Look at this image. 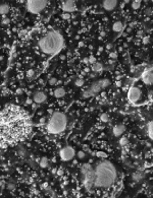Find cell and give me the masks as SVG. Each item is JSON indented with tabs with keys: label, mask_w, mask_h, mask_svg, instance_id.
Returning a JSON list of instances; mask_svg holds the SVG:
<instances>
[{
	"label": "cell",
	"mask_w": 153,
	"mask_h": 198,
	"mask_svg": "<svg viewBox=\"0 0 153 198\" xmlns=\"http://www.w3.org/2000/svg\"><path fill=\"white\" fill-rule=\"evenodd\" d=\"M84 46V42H80L79 43V47H83Z\"/></svg>",
	"instance_id": "f907efd6"
},
{
	"label": "cell",
	"mask_w": 153,
	"mask_h": 198,
	"mask_svg": "<svg viewBox=\"0 0 153 198\" xmlns=\"http://www.w3.org/2000/svg\"><path fill=\"white\" fill-rule=\"evenodd\" d=\"M61 17L63 19H70L72 16H71V13H68V12H63V14L61 15Z\"/></svg>",
	"instance_id": "836d02e7"
},
{
	"label": "cell",
	"mask_w": 153,
	"mask_h": 198,
	"mask_svg": "<svg viewBox=\"0 0 153 198\" xmlns=\"http://www.w3.org/2000/svg\"><path fill=\"white\" fill-rule=\"evenodd\" d=\"M117 5V0H103L102 6L106 11L113 10Z\"/></svg>",
	"instance_id": "8fae6325"
},
{
	"label": "cell",
	"mask_w": 153,
	"mask_h": 198,
	"mask_svg": "<svg viewBox=\"0 0 153 198\" xmlns=\"http://www.w3.org/2000/svg\"><path fill=\"white\" fill-rule=\"evenodd\" d=\"M100 120L104 123L108 122V120H109V115H108V114H102L101 117H100Z\"/></svg>",
	"instance_id": "4316f807"
},
{
	"label": "cell",
	"mask_w": 153,
	"mask_h": 198,
	"mask_svg": "<svg viewBox=\"0 0 153 198\" xmlns=\"http://www.w3.org/2000/svg\"><path fill=\"white\" fill-rule=\"evenodd\" d=\"M98 83H99L101 90H103V88H106L107 86L110 85V80L109 79H107V78H103V79H101V80L98 81Z\"/></svg>",
	"instance_id": "d6986e66"
},
{
	"label": "cell",
	"mask_w": 153,
	"mask_h": 198,
	"mask_svg": "<svg viewBox=\"0 0 153 198\" xmlns=\"http://www.w3.org/2000/svg\"><path fill=\"white\" fill-rule=\"evenodd\" d=\"M5 184H6V183H5V181H4V180H0V187H4V186H5Z\"/></svg>",
	"instance_id": "ab89813d"
},
{
	"label": "cell",
	"mask_w": 153,
	"mask_h": 198,
	"mask_svg": "<svg viewBox=\"0 0 153 198\" xmlns=\"http://www.w3.org/2000/svg\"><path fill=\"white\" fill-rule=\"evenodd\" d=\"M32 103H33L32 99H27V100H26V104H27V105H32Z\"/></svg>",
	"instance_id": "f35d334b"
},
{
	"label": "cell",
	"mask_w": 153,
	"mask_h": 198,
	"mask_svg": "<svg viewBox=\"0 0 153 198\" xmlns=\"http://www.w3.org/2000/svg\"><path fill=\"white\" fill-rule=\"evenodd\" d=\"M106 48H107V50H110V49L112 48V45H111V44H108V45L106 46Z\"/></svg>",
	"instance_id": "7dc6e473"
},
{
	"label": "cell",
	"mask_w": 153,
	"mask_h": 198,
	"mask_svg": "<svg viewBox=\"0 0 153 198\" xmlns=\"http://www.w3.org/2000/svg\"><path fill=\"white\" fill-rule=\"evenodd\" d=\"M141 98V91L139 87L132 86L128 92V99L132 103H137Z\"/></svg>",
	"instance_id": "ba28073f"
},
{
	"label": "cell",
	"mask_w": 153,
	"mask_h": 198,
	"mask_svg": "<svg viewBox=\"0 0 153 198\" xmlns=\"http://www.w3.org/2000/svg\"><path fill=\"white\" fill-rule=\"evenodd\" d=\"M67 126V118L61 112H54L47 124V131L50 134H59L65 130Z\"/></svg>",
	"instance_id": "277c9868"
},
{
	"label": "cell",
	"mask_w": 153,
	"mask_h": 198,
	"mask_svg": "<svg viewBox=\"0 0 153 198\" xmlns=\"http://www.w3.org/2000/svg\"><path fill=\"white\" fill-rule=\"evenodd\" d=\"M32 131L28 115L16 106L0 113V145L23 141Z\"/></svg>",
	"instance_id": "6da1fadb"
},
{
	"label": "cell",
	"mask_w": 153,
	"mask_h": 198,
	"mask_svg": "<svg viewBox=\"0 0 153 198\" xmlns=\"http://www.w3.org/2000/svg\"><path fill=\"white\" fill-rule=\"evenodd\" d=\"M52 173H53V174H55V173H56V169H53V170H52Z\"/></svg>",
	"instance_id": "9f6ffc18"
},
{
	"label": "cell",
	"mask_w": 153,
	"mask_h": 198,
	"mask_svg": "<svg viewBox=\"0 0 153 198\" xmlns=\"http://www.w3.org/2000/svg\"><path fill=\"white\" fill-rule=\"evenodd\" d=\"M54 96L56 98H62L65 96V90L63 87H57L56 90H54Z\"/></svg>",
	"instance_id": "e0dca14e"
},
{
	"label": "cell",
	"mask_w": 153,
	"mask_h": 198,
	"mask_svg": "<svg viewBox=\"0 0 153 198\" xmlns=\"http://www.w3.org/2000/svg\"><path fill=\"white\" fill-rule=\"evenodd\" d=\"M96 156H98V157H102V158H105L106 156H107V155L105 152H102V151H98L97 153H96Z\"/></svg>",
	"instance_id": "1f68e13d"
},
{
	"label": "cell",
	"mask_w": 153,
	"mask_h": 198,
	"mask_svg": "<svg viewBox=\"0 0 153 198\" xmlns=\"http://www.w3.org/2000/svg\"><path fill=\"white\" fill-rule=\"evenodd\" d=\"M102 51H103V48H102V47H100V48H99V51H98V53H101Z\"/></svg>",
	"instance_id": "db71d44e"
},
{
	"label": "cell",
	"mask_w": 153,
	"mask_h": 198,
	"mask_svg": "<svg viewBox=\"0 0 153 198\" xmlns=\"http://www.w3.org/2000/svg\"><path fill=\"white\" fill-rule=\"evenodd\" d=\"M92 70L94 72H101L103 70V64L100 62H95L92 64Z\"/></svg>",
	"instance_id": "ac0fdd59"
},
{
	"label": "cell",
	"mask_w": 153,
	"mask_h": 198,
	"mask_svg": "<svg viewBox=\"0 0 153 198\" xmlns=\"http://www.w3.org/2000/svg\"><path fill=\"white\" fill-rule=\"evenodd\" d=\"M151 13H152V10H151V8H148L147 10H146V14H147V15H150Z\"/></svg>",
	"instance_id": "b9f144b4"
},
{
	"label": "cell",
	"mask_w": 153,
	"mask_h": 198,
	"mask_svg": "<svg viewBox=\"0 0 153 198\" xmlns=\"http://www.w3.org/2000/svg\"><path fill=\"white\" fill-rule=\"evenodd\" d=\"M142 43H143V45H148V44L150 43V38L149 37H144L142 40Z\"/></svg>",
	"instance_id": "4dcf8cb0"
},
{
	"label": "cell",
	"mask_w": 153,
	"mask_h": 198,
	"mask_svg": "<svg viewBox=\"0 0 153 198\" xmlns=\"http://www.w3.org/2000/svg\"><path fill=\"white\" fill-rule=\"evenodd\" d=\"M88 59H89V62L92 63V64L96 62V58H95V57H93V56H91L90 58H88Z\"/></svg>",
	"instance_id": "74e56055"
},
{
	"label": "cell",
	"mask_w": 153,
	"mask_h": 198,
	"mask_svg": "<svg viewBox=\"0 0 153 198\" xmlns=\"http://www.w3.org/2000/svg\"><path fill=\"white\" fill-rule=\"evenodd\" d=\"M57 175L62 176V175H63V170H62V169H59V170L57 171Z\"/></svg>",
	"instance_id": "60d3db41"
},
{
	"label": "cell",
	"mask_w": 153,
	"mask_h": 198,
	"mask_svg": "<svg viewBox=\"0 0 153 198\" xmlns=\"http://www.w3.org/2000/svg\"><path fill=\"white\" fill-rule=\"evenodd\" d=\"M125 131H126V127L122 124H117V125H115L114 127H113V129H112L113 135H114L115 137L121 136L125 133Z\"/></svg>",
	"instance_id": "4fadbf2b"
},
{
	"label": "cell",
	"mask_w": 153,
	"mask_h": 198,
	"mask_svg": "<svg viewBox=\"0 0 153 198\" xmlns=\"http://www.w3.org/2000/svg\"><path fill=\"white\" fill-rule=\"evenodd\" d=\"M62 10L64 12H73L77 10V6L75 3V0H64L62 3Z\"/></svg>",
	"instance_id": "9c48e42d"
},
{
	"label": "cell",
	"mask_w": 153,
	"mask_h": 198,
	"mask_svg": "<svg viewBox=\"0 0 153 198\" xmlns=\"http://www.w3.org/2000/svg\"><path fill=\"white\" fill-rule=\"evenodd\" d=\"M132 178H133V180H134L135 182H139L140 180H142L143 178H144V174L139 173V172H136V173H134V174L132 175Z\"/></svg>",
	"instance_id": "44dd1931"
},
{
	"label": "cell",
	"mask_w": 153,
	"mask_h": 198,
	"mask_svg": "<svg viewBox=\"0 0 153 198\" xmlns=\"http://www.w3.org/2000/svg\"><path fill=\"white\" fill-rule=\"evenodd\" d=\"M42 188H44V189H46V188H48V183H44V184L42 185Z\"/></svg>",
	"instance_id": "bcb514c9"
},
{
	"label": "cell",
	"mask_w": 153,
	"mask_h": 198,
	"mask_svg": "<svg viewBox=\"0 0 153 198\" xmlns=\"http://www.w3.org/2000/svg\"><path fill=\"white\" fill-rule=\"evenodd\" d=\"M89 91L91 92L92 96H96L97 93H99L100 91H101V87H100V85H99V83H98V81L93 82L92 85H91V87L89 88Z\"/></svg>",
	"instance_id": "5bb4252c"
},
{
	"label": "cell",
	"mask_w": 153,
	"mask_h": 198,
	"mask_svg": "<svg viewBox=\"0 0 153 198\" xmlns=\"http://www.w3.org/2000/svg\"><path fill=\"white\" fill-rule=\"evenodd\" d=\"M82 97H83L84 99L91 98V97H92V93H91V92L89 91V90H87V91H84V92H82Z\"/></svg>",
	"instance_id": "484cf974"
},
{
	"label": "cell",
	"mask_w": 153,
	"mask_h": 198,
	"mask_svg": "<svg viewBox=\"0 0 153 198\" xmlns=\"http://www.w3.org/2000/svg\"><path fill=\"white\" fill-rule=\"evenodd\" d=\"M141 7V1L140 0H134V1L132 2V8L134 9V10H138Z\"/></svg>",
	"instance_id": "603a6c76"
},
{
	"label": "cell",
	"mask_w": 153,
	"mask_h": 198,
	"mask_svg": "<svg viewBox=\"0 0 153 198\" xmlns=\"http://www.w3.org/2000/svg\"><path fill=\"white\" fill-rule=\"evenodd\" d=\"M75 85H76V86H79V87L83 86V85H84V79H82V78H78L77 80L75 81Z\"/></svg>",
	"instance_id": "83f0119b"
},
{
	"label": "cell",
	"mask_w": 153,
	"mask_h": 198,
	"mask_svg": "<svg viewBox=\"0 0 153 198\" xmlns=\"http://www.w3.org/2000/svg\"><path fill=\"white\" fill-rule=\"evenodd\" d=\"M105 95H106L105 92H102V93H101V96H102V97H105Z\"/></svg>",
	"instance_id": "680465c9"
},
{
	"label": "cell",
	"mask_w": 153,
	"mask_h": 198,
	"mask_svg": "<svg viewBox=\"0 0 153 198\" xmlns=\"http://www.w3.org/2000/svg\"><path fill=\"white\" fill-rule=\"evenodd\" d=\"M34 101H35V103L37 104H42L44 102H46L47 100V96L45 92H36L35 93H34Z\"/></svg>",
	"instance_id": "7c38bea8"
},
{
	"label": "cell",
	"mask_w": 153,
	"mask_h": 198,
	"mask_svg": "<svg viewBox=\"0 0 153 198\" xmlns=\"http://www.w3.org/2000/svg\"><path fill=\"white\" fill-rule=\"evenodd\" d=\"M83 62H84V63H88V62H89V59H88V58H84Z\"/></svg>",
	"instance_id": "681fc988"
},
{
	"label": "cell",
	"mask_w": 153,
	"mask_h": 198,
	"mask_svg": "<svg viewBox=\"0 0 153 198\" xmlns=\"http://www.w3.org/2000/svg\"><path fill=\"white\" fill-rule=\"evenodd\" d=\"M120 144L121 146H126L129 144V139H128L127 137H121V139H120Z\"/></svg>",
	"instance_id": "d4e9b609"
},
{
	"label": "cell",
	"mask_w": 153,
	"mask_h": 198,
	"mask_svg": "<svg viewBox=\"0 0 153 198\" xmlns=\"http://www.w3.org/2000/svg\"><path fill=\"white\" fill-rule=\"evenodd\" d=\"M142 34H143V32H139V33H138V36H139V37L141 36V37H142Z\"/></svg>",
	"instance_id": "11a10c76"
},
{
	"label": "cell",
	"mask_w": 153,
	"mask_h": 198,
	"mask_svg": "<svg viewBox=\"0 0 153 198\" xmlns=\"http://www.w3.org/2000/svg\"><path fill=\"white\" fill-rule=\"evenodd\" d=\"M122 28H124V26H122V22L120 21H115L114 23H113V26H112L113 32H115V33H120V32H121V31H122Z\"/></svg>",
	"instance_id": "9a60e30c"
},
{
	"label": "cell",
	"mask_w": 153,
	"mask_h": 198,
	"mask_svg": "<svg viewBox=\"0 0 153 198\" xmlns=\"http://www.w3.org/2000/svg\"><path fill=\"white\" fill-rule=\"evenodd\" d=\"M77 156H78V157L80 158V160H83V158L86 156V153H85V151H83V150H80V151H78Z\"/></svg>",
	"instance_id": "f546056e"
},
{
	"label": "cell",
	"mask_w": 153,
	"mask_h": 198,
	"mask_svg": "<svg viewBox=\"0 0 153 198\" xmlns=\"http://www.w3.org/2000/svg\"><path fill=\"white\" fill-rule=\"evenodd\" d=\"M6 187H7V189H8V190H13L14 188H16V184H14L13 182L10 181V182H8L7 184H6Z\"/></svg>",
	"instance_id": "f1b7e54d"
},
{
	"label": "cell",
	"mask_w": 153,
	"mask_h": 198,
	"mask_svg": "<svg viewBox=\"0 0 153 198\" xmlns=\"http://www.w3.org/2000/svg\"><path fill=\"white\" fill-rule=\"evenodd\" d=\"M109 58H111L112 60H115V59L117 58V53L116 52H111L109 54Z\"/></svg>",
	"instance_id": "d590c367"
},
{
	"label": "cell",
	"mask_w": 153,
	"mask_h": 198,
	"mask_svg": "<svg viewBox=\"0 0 153 198\" xmlns=\"http://www.w3.org/2000/svg\"><path fill=\"white\" fill-rule=\"evenodd\" d=\"M82 174L84 175V185L86 186L88 190H90L92 186L94 185V179H95L94 169L89 164H86L82 167Z\"/></svg>",
	"instance_id": "5b68a950"
},
{
	"label": "cell",
	"mask_w": 153,
	"mask_h": 198,
	"mask_svg": "<svg viewBox=\"0 0 153 198\" xmlns=\"http://www.w3.org/2000/svg\"><path fill=\"white\" fill-rule=\"evenodd\" d=\"M146 131H147V135L149 136L150 139H152L153 138V124H152V122H149L147 124Z\"/></svg>",
	"instance_id": "ffe728a7"
},
{
	"label": "cell",
	"mask_w": 153,
	"mask_h": 198,
	"mask_svg": "<svg viewBox=\"0 0 153 198\" xmlns=\"http://www.w3.org/2000/svg\"><path fill=\"white\" fill-rule=\"evenodd\" d=\"M17 153H18V156H26V155H27V150L24 149V147L18 146V148H17Z\"/></svg>",
	"instance_id": "cb8c5ba5"
},
{
	"label": "cell",
	"mask_w": 153,
	"mask_h": 198,
	"mask_svg": "<svg viewBox=\"0 0 153 198\" xmlns=\"http://www.w3.org/2000/svg\"><path fill=\"white\" fill-rule=\"evenodd\" d=\"M124 2H125V3H129L130 0H124Z\"/></svg>",
	"instance_id": "6f0895ef"
},
{
	"label": "cell",
	"mask_w": 153,
	"mask_h": 198,
	"mask_svg": "<svg viewBox=\"0 0 153 198\" xmlns=\"http://www.w3.org/2000/svg\"><path fill=\"white\" fill-rule=\"evenodd\" d=\"M45 121H46V120H45V118H44V117L40 119V123H41V124H44V123H45Z\"/></svg>",
	"instance_id": "f6af8a7d"
},
{
	"label": "cell",
	"mask_w": 153,
	"mask_h": 198,
	"mask_svg": "<svg viewBox=\"0 0 153 198\" xmlns=\"http://www.w3.org/2000/svg\"><path fill=\"white\" fill-rule=\"evenodd\" d=\"M9 10H10V7H9L8 4H6V3L0 4V14L5 15V14H7L9 12Z\"/></svg>",
	"instance_id": "2e32d148"
},
{
	"label": "cell",
	"mask_w": 153,
	"mask_h": 198,
	"mask_svg": "<svg viewBox=\"0 0 153 198\" xmlns=\"http://www.w3.org/2000/svg\"><path fill=\"white\" fill-rule=\"evenodd\" d=\"M34 74H35V71H34L33 69H29L28 72H27V76H28L29 78H31V77L34 75Z\"/></svg>",
	"instance_id": "e575fe53"
},
{
	"label": "cell",
	"mask_w": 153,
	"mask_h": 198,
	"mask_svg": "<svg viewBox=\"0 0 153 198\" xmlns=\"http://www.w3.org/2000/svg\"><path fill=\"white\" fill-rule=\"evenodd\" d=\"M142 80L143 82L147 85H151L153 82V72H152V68L147 69L146 71L143 72L142 74Z\"/></svg>",
	"instance_id": "30bf717a"
},
{
	"label": "cell",
	"mask_w": 153,
	"mask_h": 198,
	"mask_svg": "<svg viewBox=\"0 0 153 198\" xmlns=\"http://www.w3.org/2000/svg\"><path fill=\"white\" fill-rule=\"evenodd\" d=\"M89 71H90V68H89V67H86V68H85V72H89Z\"/></svg>",
	"instance_id": "f5cc1de1"
},
{
	"label": "cell",
	"mask_w": 153,
	"mask_h": 198,
	"mask_svg": "<svg viewBox=\"0 0 153 198\" xmlns=\"http://www.w3.org/2000/svg\"><path fill=\"white\" fill-rule=\"evenodd\" d=\"M8 23H10V19L5 17V18H3L2 19V24H4V26H7Z\"/></svg>",
	"instance_id": "8d00e7d4"
},
{
	"label": "cell",
	"mask_w": 153,
	"mask_h": 198,
	"mask_svg": "<svg viewBox=\"0 0 153 198\" xmlns=\"http://www.w3.org/2000/svg\"><path fill=\"white\" fill-rule=\"evenodd\" d=\"M58 82V80L55 78V77H51L50 79H49V83H50L51 85H56V83Z\"/></svg>",
	"instance_id": "d6a6232c"
},
{
	"label": "cell",
	"mask_w": 153,
	"mask_h": 198,
	"mask_svg": "<svg viewBox=\"0 0 153 198\" xmlns=\"http://www.w3.org/2000/svg\"><path fill=\"white\" fill-rule=\"evenodd\" d=\"M48 0H27V9L33 14L41 13L46 8Z\"/></svg>",
	"instance_id": "8992f818"
},
{
	"label": "cell",
	"mask_w": 153,
	"mask_h": 198,
	"mask_svg": "<svg viewBox=\"0 0 153 198\" xmlns=\"http://www.w3.org/2000/svg\"><path fill=\"white\" fill-rule=\"evenodd\" d=\"M62 35L57 31H51L47 33L38 43L40 50L47 55H53L60 51L63 46Z\"/></svg>",
	"instance_id": "3957f363"
},
{
	"label": "cell",
	"mask_w": 153,
	"mask_h": 198,
	"mask_svg": "<svg viewBox=\"0 0 153 198\" xmlns=\"http://www.w3.org/2000/svg\"><path fill=\"white\" fill-rule=\"evenodd\" d=\"M75 155H76V151L72 146H65L59 151V156H60L61 161L63 162L72 161L75 157Z\"/></svg>",
	"instance_id": "52a82bcc"
},
{
	"label": "cell",
	"mask_w": 153,
	"mask_h": 198,
	"mask_svg": "<svg viewBox=\"0 0 153 198\" xmlns=\"http://www.w3.org/2000/svg\"><path fill=\"white\" fill-rule=\"evenodd\" d=\"M16 95H22V93H23L24 92H23V90H22V88H18V90H17V91H16Z\"/></svg>",
	"instance_id": "7bdbcfd3"
},
{
	"label": "cell",
	"mask_w": 153,
	"mask_h": 198,
	"mask_svg": "<svg viewBox=\"0 0 153 198\" xmlns=\"http://www.w3.org/2000/svg\"><path fill=\"white\" fill-rule=\"evenodd\" d=\"M39 164H40V167L41 168H47L48 167V165H49V162H48V158L47 157H42L41 160H40V162H39Z\"/></svg>",
	"instance_id": "7402d4cb"
},
{
	"label": "cell",
	"mask_w": 153,
	"mask_h": 198,
	"mask_svg": "<svg viewBox=\"0 0 153 198\" xmlns=\"http://www.w3.org/2000/svg\"><path fill=\"white\" fill-rule=\"evenodd\" d=\"M100 36H101V37H105V36H106V33H105V32H101V33H100Z\"/></svg>",
	"instance_id": "c3c4849f"
},
{
	"label": "cell",
	"mask_w": 153,
	"mask_h": 198,
	"mask_svg": "<svg viewBox=\"0 0 153 198\" xmlns=\"http://www.w3.org/2000/svg\"><path fill=\"white\" fill-rule=\"evenodd\" d=\"M115 85H116L117 87H121V81H116V82H115Z\"/></svg>",
	"instance_id": "ee69618b"
},
{
	"label": "cell",
	"mask_w": 153,
	"mask_h": 198,
	"mask_svg": "<svg viewBox=\"0 0 153 198\" xmlns=\"http://www.w3.org/2000/svg\"><path fill=\"white\" fill-rule=\"evenodd\" d=\"M94 186L97 188H109L116 181V169L110 162L102 161L94 169Z\"/></svg>",
	"instance_id": "7a4b0ae2"
},
{
	"label": "cell",
	"mask_w": 153,
	"mask_h": 198,
	"mask_svg": "<svg viewBox=\"0 0 153 198\" xmlns=\"http://www.w3.org/2000/svg\"><path fill=\"white\" fill-rule=\"evenodd\" d=\"M39 83H40V85H44V80L43 79H40V80H39Z\"/></svg>",
	"instance_id": "816d5d0a"
}]
</instances>
